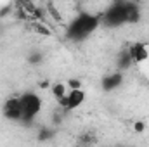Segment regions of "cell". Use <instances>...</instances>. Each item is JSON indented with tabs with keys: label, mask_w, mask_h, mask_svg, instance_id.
Segmentation results:
<instances>
[{
	"label": "cell",
	"mask_w": 149,
	"mask_h": 147,
	"mask_svg": "<svg viewBox=\"0 0 149 147\" xmlns=\"http://www.w3.org/2000/svg\"><path fill=\"white\" fill-rule=\"evenodd\" d=\"M102 24L99 12H78L66 24V38L71 42H81L88 38Z\"/></svg>",
	"instance_id": "1"
},
{
	"label": "cell",
	"mask_w": 149,
	"mask_h": 147,
	"mask_svg": "<svg viewBox=\"0 0 149 147\" xmlns=\"http://www.w3.org/2000/svg\"><path fill=\"white\" fill-rule=\"evenodd\" d=\"M128 5L130 2H113L108 3V9L101 12V21L108 28H118L128 24Z\"/></svg>",
	"instance_id": "2"
},
{
	"label": "cell",
	"mask_w": 149,
	"mask_h": 147,
	"mask_svg": "<svg viewBox=\"0 0 149 147\" xmlns=\"http://www.w3.org/2000/svg\"><path fill=\"white\" fill-rule=\"evenodd\" d=\"M21 104H23V119H21V123H31L42 111V99L35 92L21 94Z\"/></svg>",
	"instance_id": "3"
},
{
	"label": "cell",
	"mask_w": 149,
	"mask_h": 147,
	"mask_svg": "<svg viewBox=\"0 0 149 147\" xmlns=\"http://www.w3.org/2000/svg\"><path fill=\"white\" fill-rule=\"evenodd\" d=\"M3 116L9 121H21L23 119V104H21V95H10L5 99L3 107H2Z\"/></svg>",
	"instance_id": "4"
},
{
	"label": "cell",
	"mask_w": 149,
	"mask_h": 147,
	"mask_svg": "<svg viewBox=\"0 0 149 147\" xmlns=\"http://www.w3.org/2000/svg\"><path fill=\"white\" fill-rule=\"evenodd\" d=\"M134 64H146L149 62V43L146 42H134L127 49Z\"/></svg>",
	"instance_id": "5"
},
{
	"label": "cell",
	"mask_w": 149,
	"mask_h": 147,
	"mask_svg": "<svg viewBox=\"0 0 149 147\" xmlns=\"http://www.w3.org/2000/svg\"><path fill=\"white\" fill-rule=\"evenodd\" d=\"M83 102H85V92L81 88H78V90H70L68 95L63 101H59V106L63 111H73L78 109Z\"/></svg>",
	"instance_id": "6"
},
{
	"label": "cell",
	"mask_w": 149,
	"mask_h": 147,
	"mask_svg": "<svg viewBox=\"0 0 149 147\" xmlns=\"http://www.w3.org/2000/svg\"><path fill=\"white\" fill-rule=\"evenodd\" d=\"M121 83H123V73L114 71V73L104 76V80H102V88H104L106 92H111L114 88H118Z\"/></svg>",
	"instance_id": "7"
},
{
	"label": "cell",
	"mask_w": 149,
	"mask_h": 147,
	"mask_svg": "<svg viewBox=\"0 0 149 147\" xmlns=\"http://www.w3.org/2000/svg\"><path fill=\"white\" fill-rule=\"evenodd\" d=\"M97 144V135L92 130L83 132L81 135H78L76 139V147H94Z\"/></svg>",
	"instance_id": "8"
},
{
	"label": "cell",
	"mask_w": 149,
	"mask_h": 147,
	"mask_svg": "<svg viewBox=\"0 0 149 147\" xmlns=\"http://www.w3.org/2000/svg\"><path fill=\"white\" fill-rule=\"evenodd\" d=\"M50 92H52V95H54V99L59 102V101H63L66 95H68V92H70V88H68V85L66 83H54L52 85V88H50Z\"/></svg>",
	"instance_id": "9"
},
{
	"label": "cell",
	"mask_w": 149,
	"mask_h": 147,
	"mask_svg": "<svg viewBox=\"0 0 149 147\" xmlns=\"http://www.w3.org/2000/svg\"><path fill=\"white\" fill-rule=\"evenodd\" d=\"M132 64H134V62H132V59H130V55H128L127 50H123V52L116 57V69H118L120 73L125 71V69H128Z\"/></svg>",
	"instance_id": "10"
},
{
	"label": "cell",
	"mask_w": 149,
	"mask_h": 147,
	"mask_svg": "<svg viewBox=\"0 0 149 147\" xmlns=\"http://www.w3.org/2000/svg\"><path fill=\"white\" fill-rule=\"evenodd\" d=\"M31 30H33V33H38L42 37H50L52 35V31L45 24V21H31Z\"/></svg>",
	"instance_id": "11"
},
{
	"label": "cell",
	"mask_w": 149,
	"mask_h": 147,
	"mask_svg": "<svg viewBox=\"0 0 149 147\" xmlns=\"http://www.w3.org/2000/svg\"><path fill=\"white\" fill-rule=\"evenodd\" d=\"M66 85H68V88H70V90H78V88H81V81H80V80H76V78L68 80V81H66Z\"/></svg>",
	"instance_id": "12"
},
{
	"label": "cell",
	"mask_w": 149,
	"mask_h": 147,
	"mask_svg": "<svg viewBox=\"0 0 149 147\" xmlns=\"http://www.w3.org/2000/svg\"><path fill=\"white\" fill-rule=\"evenodd\" d=\"M50 135H52V132H50L49 128H42V132H40L38 139H40V140H47V139H49Z\"/></svg>",
	"instance_id": "13"
},
{
	"label": "cell",
	"mask_w": 149,
	"mask_h": 147,
	"mask_svg": "<svg viewBox=\"0 0 149 147\" xmlns=\"http://www.w3.org/2000/svg\"><path fill=\"white\" fill-rule=\"evenodd\" d=\"M144 128H146V125H144L142 121H137V123H135V126H134V130H135V132H142Z\"/></svg>",
	"instance_id": "14"
},
{
	"label": "cell",
	"mask_w": 149,
	"mask_h": 147,
	"mask_svg": "<svg viewBox=\"0 0 149 147\" xmlns=\"http://www.w3.org/2000/svg\"><path fill=\"white\" fill-rule=\"evenodd\" d=\"M113 147H125V146H113Z\"/></svg>",
	"instance_id": "15"
}]
</instances>
